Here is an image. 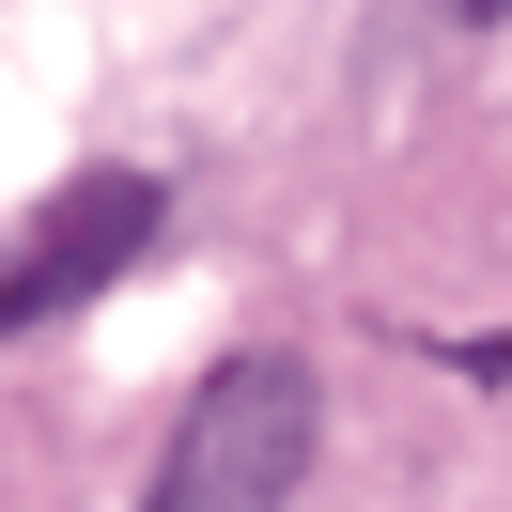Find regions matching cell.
<instances>
[{
  "mask_svg": "<svg viewBox=\"0 0 512 512\" xmlns=\"http://www.w3.org/2000/svg\"><path fill=\"white\" fill-rule=\"evenodd\" d=\"M311 435H326L311 373H295L280 342H249V357H218V373L187 388V419H171L156 497H140V512H295V481H311Z\"/></svg>",
  "mask_w": 512,
  "mask_h": 512,
  "instance_id": "cell-1",
  "label": "cell"
},
{
  "mask_svg": "<svg viewBox=\"0 0 512 512\" xmlns=\"http://www.w3.org/2000/svg\"><path fill=\"white\" fill-rule=\"evenodd\" d=\"M156 233H171V187H156V171H63V187H47V218L0 249V357L32 342V326L94 311L125 264H156Z\"/></svg>",
  "mask_w": 512,
  "mask_h": 512,
  "instance_id": "cell-2",
  "label": "cell"
}]
</instances>
